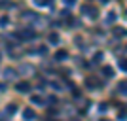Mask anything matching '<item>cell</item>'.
<instances>
[{
    "mask_svg": "<svg viewBox=\"0 0 127 121\" xmlns=\"http://www.w3.org/2000/svg\"><path fill=\"white\" fill-rule=\"evenodd\" d=\"M34 36H36V32L31 30V28H25V30L17 32V38H19V40H32Z\"/></svg>",
    "mask_w": 127,
    "mask_h": 121,
    "instance_id": "cell-1",
    "label": "cell"
},
{
    "mask_svg": "<svg viewBox=\"0 0 127 121\" xmlns=\"http://www.w3.org/2000/svg\"><path fill=\"white\" fill-rule=\"evenodd\" d=\"M23 116H25V119H27V121H32V119H36V112L32 110V108H27Z\"/></svg>",
    "mask_w": 127,
    "mask_h": 121,
    "instance_id": "cell-2",
    "label": "cell"
},
{
    "mask_svg": "<svg viewBox=\"0 0 127 121\" xmlns=\"http://www.w3.org/2000/svg\"><path fill=\"white\" fill-rule=\"evenodd\" d=\"M15 89L19 93H27V91H31V85H29V81H21V83H17Z\"/></svg>",
    "mask_w": 127,
    "mask_h": 121,
    "instance_id": "cell-3",
    "label": "cell"
},
{
    "mask_svg": "<svg viewBox=\"0 0 127 121\" xmlns=\"http://www.w3.org/2000/svg\"><path fill=\"white\" fill-rule=\"evenodd\" d=\"M82 11H84V13H89V17H91V19H95V17H97V10H95V8L84 6V10H82Z\"/></svg>",
    "mask_w": 127,
    "mask_h": 121,
    "instance_id": "cell-4",
    "label": "cell"
},
{
    "mask_svg": "<svg viewBox=\"0 0 127 121\" xmlns=\"http://www.w3.org/2000/svg\"><path fill=\"white\" fill-rule=\"evenodd\" d=\"M66 57H68V53L64 51V49H61V51L55 53V59H57V61H63V59H66Z\"/></svg>",
    "mask_w": 127,
    "mask_h": 121,
    "instance_id": "cell-5",
    "label": "cell"
},
{
    "mask_svg": "<svg viewBox=\"0 0 127 121\" xmlns=\"http://www.w3.org/2000/svg\"><path fill=\"white\" fill-rule=\"evenodd\" d=\"M102 74H104L106 78H112V76H114V70H112L110 66H104V68H102Z\"/></svg>",
    "mask_w": 127,
    "mask_h": 121,
    "instance_id": "cell-6",
    "label": "cell"
},
{
    "mask_svg": "<svg viewBox=\"0 0 127 121\" xmlns=\"http://www.w3.org/2000/svg\"><path fill=\"white\" fill-rule=\"evenodd\" d=\"M127 83H125V81H122V83H120V85H118V91H120V93H122V95H125V93H127Z\"/></svg>",
    "mask_w": 127,
    "mask_h": 121,
    "instance_id": "cell-7",
    "label": "cell"
},
{
    "mask_svg": "<svg viewBox=\"0 0 127 121\" xmlns=\"http://www.w3.org/2000/svg\"><path fill=\"white\" fill-rule=\"evenodd\" d=\"M49 42H51V44H59V34L51 32V34H49Z\"/></svg>",
    "mask_w": 127,
    "mask_h": 121,
    "instance_id": "cell-8",
    "label": "cell"
},
{
    "mask_svg": "<svg viewBox=\"0 0 127 121\" xmlns=\"http://www.w3.org/2000/svg\"><path fill=\"white\" fill-rule=\"evenodd\" d=\"M6 112H8V114H15V112H17V106H15V104H8Z\"/></svg>",
    "mask_w": 127,
    "mask_h": 121,
    "instance_id": "cell-9",
    "label": "cell"
},
{
    "mask_svg": "<svg viewBox=\"0 0 127 121\" xmlns=\"http://www.w3.org/2000/svg\"><path fill=\"white\" fill-rule=\"evenodd\" d=\"M15 74H17L15 70H11V68H8V70H6V78H10V79H11V78H15Z\"/></svg>",
    "mask_w": 127,
    "mask_h": 121,
    "instance_id": "cell-10",
    "label": "cell"
},
{
    "mask_svg": "<svg viewBox=\"0 0 127 121\" xmlns=\"http://www.w3.org/2000/svg\"><path fill=\"white\" fill-rule=\"evenodd\" d=\"M34 4L36 6H49L51 2H49V0H34Z\"/></svg>",
    "mask_w": 127,
    "mask_h": 121,
    "instance_id": "cell-11",
    "label": "cell"
},
{
    "mask_svg": "<svg viewBox=\"0 0 127 121\" xmlns=\"http://www.w3.org/2000/svg\"><path fill=\"white\" fill-rule=\"evenodd\" d=\"M87 87H99V81L97 79H87Z\"/></svg>",
    "mask_w": 127,
    "mask_h": 121,
    "instance_id": "cell-12",
    "label": "cell"
},
{
    "mask_svg": "<svg viewBox=\"0 0 127 121\" xmlns=\"http://www.w3.org/2000/svg\"><path fill=\"white\" fill-rule=\"evenodd\" d=\"M31 100L34 102V104H44V100L40 98V97H31Z\"/></svg>",
    "mask_w": 127,
    "mask_h": 121,
    "instance_id": "cell-13",
    "label": "cell"
},
{
    "mask_svg": "<svg viewBox=\"0 0 127 121\" xmlns=\"http://www.w3.org/2000/svg\"><path fill=\"white\" fill-rule=\"evenodd\" d=\"M114 21H116V13L110 11V13H108V23H114Z\"/></svg>",
    "mask_w": 127,
    "mask_h": 121,
    "instance_id": "cell-14",
    "label": "cell"
},
{
    "mask_svg": "<svg viewBox=\"0 0 127 121\" xmlns=\"http://www.w3.org/2000/svg\"><path fill=\"white\" fill-rule=\"evenodd\" d=\"M101 59H102V53H97V55H95V59H93V63H95V64H99V63H101Z\"/></svg>",
    "mask_w": 127,
    "mask_h": 121,
    "instance_id": "cell-15",
    "label": "cell"
},
{
    "mask_svg": "<svg viewBox=\"0 0 127 121\" xmlns=\"http://www.w3.org/2000/svg\"><path fill=\"white\" fill-rule=\"evenodd\" d=\"M8 21H10L8 17H2V19H0V26H6V25H8Z\"/></svg>",
    "mask_w": 127,
    "mask_h": 121,
    "instance_id": "cell-16",
    "label": "cell"
},
{
    "mask_svg": "<svg viewBox=\"0 0 127 121\" xmlns=\"http://www.w3.org/2000/svg\"><path fill=\"white\" fill-rule=\"evenodd\" d=\"M118 117H120V121H125V110L120 112V116H118Z\"/></svg>",
    "mask_w": 127,
    "mask_h": 121,
    "instance_id": "cell-17",
    "label": "cell"
},
{
    "mask_svg": "<svg viewBox=\"0 0 127 121\" xmlns=\"http://www.w3.org/2000/svg\"><path fill=\"white\" fill-rule=\"evenodd\" d=\"M120 68H122V70H125V61H123V59L120 61Z\"/></svg>",
    "mask_w": 127,
    "mask_h": 121,
    "instance_id": "cell-18",
    "label": "cell"
},
{
    "mask_svg": "<svg viewBox=\"0 0 127 121\" xmlns=\"http://www.w3.org/2000/svg\"><path fill=\"white\" fill-rule=\"evenodd\" d=\"M4 89H6V85H4V83H0V91H4Z\"/></svg>",
    "mask_w": 127,
    "mask_h": 121,
    "instance_id": "cell-19",
    "label": "cell"
},
{
    "mask_svg": "<svg viewBox=\"0 0 127 121\" xmlns=\"http://www.w3.org/2000/svg\"><path fill=\"white\" fill-rule=\"evenodd\" d=\"M102 2H108V0H102Z\"/></svg>",
    "mask_w": 127,
    "mask_h": 121,
    "instance_id": "cell-20",
    "label": "cell"
}]
</instances>
